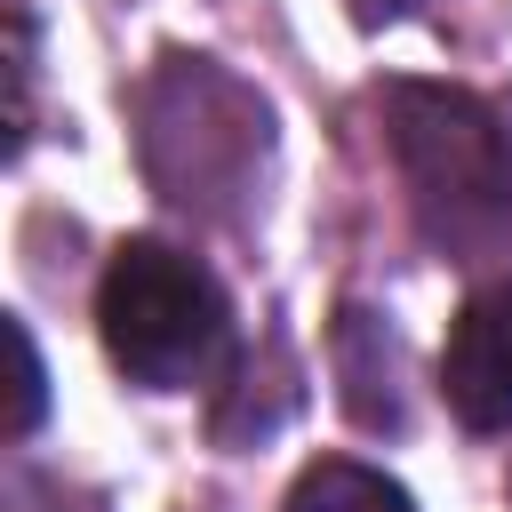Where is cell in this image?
Listing matches in <instances>:
<instances>
[{
    "label": "cell",
    "mask_w": 512,
    "mask_h": 512,
    "mask_svg": "<svg viewBox=\"0 0 512 512\" xmlns=\"http://www.w3.org/2000/svg\"><path fill=\"white\" fill-rule=\"evenodd\" d=\"M264 152H272L264 104L208 56H168V72L144 88V176L168 208L232 216L256 192Z\"/></svg>",
    "instance_id": "obj_2"
},
{
    "label": "cell",
    "mask_w": 512,
    "mask_h": 512,
    "mask_svg": "<svg viewBox=\"0 0 512 512\" xmlns=\"http://www.w3.org/2000/svg\"><path fill=\"white\" fill-rule=\"evenodd\" d=\"M288 512H416L400 480H384L376 464H352V456H320L296 488H288Z\"/></svg>",
    "instance_id": "obj_5"
},
{
    "label": "cell",
    "mask_w": 512,
    "mask_h": 512,
    "mask_svg": "<svg viewBox=\"0 0 512 512\" xmlns=\"http://www.w3.org/2000/svg\"><path fill=\"white\" fill-rule=\"evenodd\" d=\"M96 336L120 376H136L152 392H184L224 368L232 312H224V288L184 248L128 240L96 280Z\"/></svg>",
    "instance_id": "obj_3"
},
{
    "label": "cell",
    "mask_w": 512,
    "mask_h": 512,
    "mask_svg": "<svg viewBox=\"0 0 512 512\" xmlns=\"http://www.w3.org/2000/svg\"><path fill=\"white\" fill-rule=\"evenodd\" d=\"M8 360H16V408H8V432L24 440V432L40 424V408H48V392H40V352H32L24 320H8Z\"/></svg>",
    "instance_id": "obj_6"
},
{
    "label": "cell",
    "mask_w": 512,
    "mask_h": 512,
    "mask_svg": "<svg viewBox=\"0 0 512 512\" xmlns=\"http://www.w3.org/2000/svg\"><path fill=\"white\" fill-rule=\"evenodd\" d=\"M360 16H408V8H424V0H352Z\"/></svg>",
    "instance_id": "obj_7"
},
{
    "label": "cell",
    "mask_w": 512,
    "mask_h": 512,
    "mask_svg": "<svg viewBox=\"0 0 512 512\" xmlns=\"http://www.w3.org/2000/svg\"><path fill=\"white\" fill-rule=\"evenodd\" d=\"M440 392L472 432H512V280L480 288L440 352Z\"/></svg>",
    "instance_id": "obj_4"
},
{
    "label": "cell",
    "mask_w": 512,
    "mask_h": 512,
    "mask_svg": "<svg viewBox=\"0 0 512 512\" xmlns=\"http://www.w3.org/2000/svg\"><path fill=\"white\" fill-rule=\"evenodd\" d=\"M384 136H392V168H400L408 208L432 248L496 256L512 240V136L480 96L432 88V80H392Z\"/></svg>",
    "instance_id": "obj_1"
}]
</instances>
